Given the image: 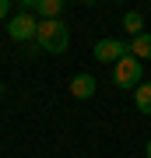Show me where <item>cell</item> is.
<instances>
[{"label": "cell", "mask_w": 151, "mask_h": 158, "mask_svg": "<svg viewBox=\"0 0 151 158\" xmlns=\"http://www.w3.org/2000/svg\"><path fill=\"white\" fill-rule=\"evenodd\" d=\"M39 46L46 53H67V46H70V28L56 18V21H39Z\"/></svg>", "instance_id": "1"}, {"label": "cell", "mask_w": 151, "mask_h": 158, "mask_svg": "<svg viewBox=\"0 0 151 158\" xmlns=\"http://www.w3.org/2000/svg\"><path fill=\"white\" fill-rule=\"evenodd\" d=\"M141 77H144V63L137 56H130V53L112 67V81H116L120 88H141Z\"/></svg>", "instance_id": "2"}, {"label": "cell", "mask_w": 151, "mask_h": 158, "mask_svg": "<svg viewBox=\"0 0 151 158\" xmlns=\"http://www.w3.org/2000/svg\"><path fill=\"white\" fill-rule=\"evenodd\" d=\"M7 35H11L14 42H28V39L39 35V21H35L28 11H21V14H14L11 21H7Z\"/></svg>", "instance_id": "3"}, {"label": "cell", "mask_w": 151, "mask_h": 158, "mask_svg": "<svg viewBox=\"0 0 151 158\" xmlns=\"http://www.w3.org/2000/svg\"><path fill=\"white\" fill-rule=\"evenodd\" d=\"M127 53H130V42H123V39H99L95 42V60L112 63V67H116Z\"/></svg>", "instance_id": "4"}, {"label": "cell", "mask_w": 151, "mask_h": 158, "mask_svg": "<svg viewBox=\"0 0 151 158\" xmlns=\"http://www.w3.org/2000/svg\"><path fill=\"white\" fill-rule=\"evenodd\" d=\"M70 95L74 98H91V95H95V77H91V74H74Z\"/></svg>", "instance_id": "5"}, {"label": "cell", "mask_w": 151, "mask_h": 158, "mask_svg": "<svg viewBox=\"0 0 151 158\" xmlns=\"http://www.w3.org/2000/svg\"><path fill=\"white\" fill-rule=\"evenodd\" d=\"M130 56H137L141 63H144V60H151V32L137 35V39L130 42Z\"/></svg>", "instance_id": "6"}, {"label": "cell", "mask_w": 151, "mask_h": 158, "mask_svg": "<svg viewBox=\"0 0 151 158\" xmlns=\"http://www.w3.org/2000/svg\"><path fill=\"white\" fill-rule=\"evenodd\" d=\"M123 32L134 35V39L144 35V14H141V11H127V14H123Z\"/></svg>", "instance_id": "7"}, {"label": "cell", "mask_w": 151, "mask_h": 158, "mask_svg": "<svg viewBox=\"0 0 151 158\" xmlns=\"http://www.w3.org/2000/svg\"><path fill=\"white\" fill-rule=\"evenodd\" d=\"M60 11H63L60 0H39V21H56Z\"/></svg>", "instance_id": "8"}, {"label": "cell", "mask_w": 151, "mask_h": 158, "mask_svg": "<svg viewBox=\"0 0 151 158\" xmlns=\"http://www.w3.org/2000/svg\"><path fill=\"white\" fill-rule=\"evenodd\" d=\"M134 106H137L144 116H151V85H141V88H134Z\"/></svg>", "instance_id": "9"}, {"label": "cell", "mask_w": 151, "mask_h": 158, "mask_svg": "<svg viewBox=\"0 0 151 158\" xmlns=\"http://www.w3.org/2000/svg\"><path fill=\"white\" fill-rule=\"evenodd\" d=\"M7 11H11V0H0V18H7Z\"/></svg>", "instance_id": "10"}, {"label": "cell", "mask_w": 151, "mask_h": 158, "mask_svg": "<svg viewBox=\"0 0 151 158\" xmlns=\"http://www.w3.org/2000/svg\"><path fill=\"white\" fill-rule=\"evenodd\" d=\"M144 155H148V158H151V141H148V144H144Z\"/></svg>", "instance_id": "11"}, {"label": "cell", "mask_w": 151, "mask_h": 158, "mask_svg": "<svg viewBox=\"0 0 151 158\" xmlns=\"http://www.w3.org/2000/svg\"><path fill=\"white\" fill-rule=\"evenodd\" d=\"M0 95H4V85H0Z\"/></svg>", "instance_id": "12"}]
</instances>
